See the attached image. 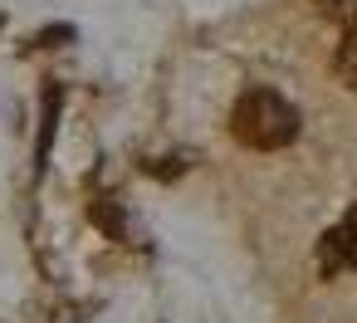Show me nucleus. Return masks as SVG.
<instances>
[{
  "label": "nucleus",
  "instance_id": "obj_1",
  "mask_svg": "<svg viewBox=\"0 0 357 323\" xmlns=\"http://www.w3.org/2000/svg\"><path fill=\"white\" fill-rule=\"evenodd\" d=\"M230 133H235V142H245L255 152H279L298 137V108L269 89H250L230 108Z\"/></svg>",
  "mask_w": 357,
  "mask_h": 323
},
{
  "label": "nucleus",
  "instance_id": "obj_2",
  "mask_svg": "<svg viewBox=\"0 0 357 323\" xmlns=\"http://www.w3.org/2000/svg\"><path fill=\"white\" fill-rule=\"evenodd\" d=\"M318 269L333 279V274H347L357 269V206L318 240Z\"/></svg>",
  "mask_w": 357,
  "mask_h": 323
},
{
  "label": "nucleus",
  "instance_id": "obj_3",
  "mask_svg": "<svg viewBox=\"0 0 357 323\" xmlns=\"http://www.w3.org/2000/svg\"><path fill=\"white\" fill-rule=\"evenodd\" d=\"M333 69L347 89H357V15L342 25V40H337V54H333Z\"/></svg>",
  "mask_w": 357,
  "mask_h": 323
},
{
  "label": "nucleus",
  "instance_id": "obj_4",
  "mask_svg": "<svg viewBox=\"0 0 357 323\" xmlns=\"http://www.w3.org/2000/svg\"><path fill=\"white\" fill-rule=\"evenodd\" d=\"M318 6V15H328V20H337V25H347L352 15H357V0H313Z\"/></svg>",
  "mask_w": 357,
  "mask_h": 323
}]
</instances>
